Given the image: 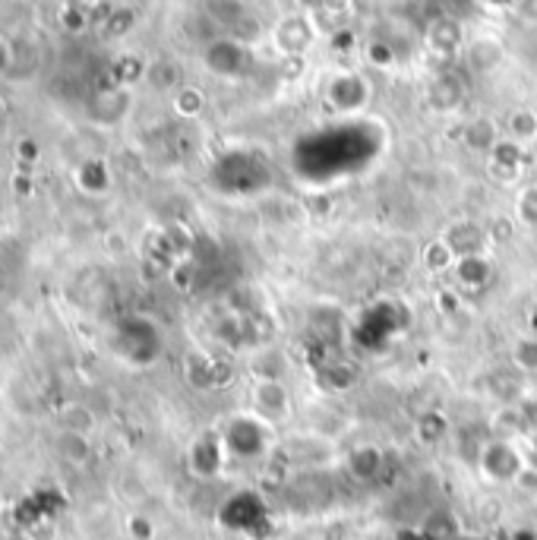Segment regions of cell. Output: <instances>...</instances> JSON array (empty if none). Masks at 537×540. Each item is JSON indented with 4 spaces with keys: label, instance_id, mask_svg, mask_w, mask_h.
Returning <instances> with one entry per match:
<instances>
[{
    "label": "cell",
    "instance_id": "1",
    "mask_svg": "<svg viewBox=\"0 0 537 540\" xmlns=\"http://www.w3.org/2000/svg\"><path fill=\"white\" fill-rule=\"evenodd\" d=\"M477 471L493 487H515L522 484L531 468L525 462V452L515 446L512 436H493L477 452Z\"/></svg>",
    "mask_w": 537,
    "mask_h": 540
},
{
    "label": "cell",
    "instance_id": "2",
    "mask_svg": "<svg viewBox=\"0 0 537 540\" xmlns=\"http://www.w3.org/2000/svg\"><path fill=\"white\" fill-rule=\"evenodd\" d=\"M323 98L329 111L342 114V117H351V114H361L370 98H373V86L364 73L357 70H338L326 79V89H323Z\"/></svg>",
    "mask_w": 537,
    "mask_h": 540
},
{
    "label": "cell",
    "instance_id": "3",
    "mask_svg": "<svg viewBox=\"0 0 537 540\" xmlns=\"http://www.w3.org/2000/svg\"><path fill=\"white\" fill-rule=\"evenodd\" d=\"M203 64L218 79H244L253 70V51L241 42V38H212L203 48Z\"/></svg>",
    "mask_w": 537,
    "mask_h": 540
},
{
    "label": "cell",
    "instance_id": "4",
    "mask_svg": "<svg viewBox=\"0 0 537 540\" xmlns=\"http://www.w3.org/2000/svg\"><path fill=\"white\" fill-rule=\"evenodd\" d=\"M250 411L256 417H263L266 424L278 427L294 414V398L291 389L282 383V379L272 376H256L250 383Z\"/></svg>",
    "mask_w": 537,
    "mask_h": 540
},
{
    "label": "cell",
    "instance_id": "5",
    "mask_svg": "<svg viewBox=\"0 0 537 540\" xmlns=\"http://www.w3.org/2000/svg\"><path fill=\"white\" fill-rule=\"evenodd\" d=\"M269 430H275V427L266 424L263 417H256L253 411L244 414V417H234L231 424L225 427V433H222L225 452L234 455V458H256L266 449V433Z\"/></svg>",
    "mask_w": 537,
    "mask_h": 540
},
{
    "label": "cell",
    "instance_id": "6",
    "mask_svg": "<svg viewBox=\"0 0 537 540\" xmlns=\"http://www.w3.org/2000/svg\"><path fill=\"white\" fill-rule=\"evenodd\" d=\"M316 35H320V29H316L310 13H288L272 29V45L285 57H304L313 48Z\"/></svg>",
    "mask_w": 537,
    "mask_h": 540
},
{
    "label": "cell",
    "instance_id": "7",
    "mask_svg": "<svg viewBox=\"0 0 537 540\" xmlns=\"http://www.w3.org/2000/svg\"><path fill=\"white\" fill-rule=\"evenodd\" d=\"M487 174L490 180H496L500 187H512L515 180L525 174V162H528V149L512 143L509 136H503L500 143H496L487 155Z\"/></svg>",
    "mask_w": 537,
    "mask_h": 540
},
{
    "label": "cell",
    "instance_id": "8",
    "mask_svg": "<svg viewBox=\"0 0 537 540\" xmlns=\"http://www.w3.org/2000/svg\"><path fill=\"white\" fill-rule=\"evenodd\" d=\"M443 240L455 250V256H484L493 247L487 222H481V218H455L446 225Z\"/></svg>",
    "mask_w": 537,
    "mask_h": 540
},
{
    "label": "cell",
    "instance_id": "9",
    "mask_svg": "<svg viewBox=\"0 0 537 540\" xmlns=\"http://www.w3.org/2000/svg\"><path fill=\"white\" fill-rule=\"evenodd\" d=\"M130 105H133V95L127 86L102 89V92H95L89 102V120L98 127H117L127 117Z\"/></svg>",
    "mask_w": 537,
    "mask_h": 540
},
{
    "label": "cell",
    "instance_id": "10",
    "mask_svg": "<svg viewBox=\"0 0 537 540\" xmlns=\"http://www.w3.org/2000/svg\"><path fill=\"white\" fill-rule=\"evenodd\" d=\"M424 45L430 54L449 60L459 51H465V29L455 16H436L430 19V26L424 32Z\"/></svg>",
    "mask_w": 537,
    "mask_h": 540
},
{
    "label": "cell",
    "instance_id": "11",
    "mask_svg": "<svg viewBox=\"0 0 537 540\" xmlns=\"http://www.w3.org/2000/svg\"><path fill=\"white\" fill-rule=\"evenodd\" d=\"M452 282L462 294H481L493 282V259L484 256H459V263L452 269Z\"/></svg>",
    "mask_w": 537,
    "mask_h": 540
},
{
    "label": "cell",
    "instance_id": "12",
    "mask_svg": "<svg viewBox=\"0 0 537 540\" xmlns=\"http://www.w3.org/2000/svg\"><path fill=\"white\" fill-rule=\"evenodd\" d=\"M465 60L474 73H493L506 64V45L496 35H477L465 45Z\"/></svg>",
    "mask_w": 537,
    "mask_h": 540
},
{
    "label": "cell",
    "instance_id": "13",
    "mask_svg": "<svg viewBox=\"0 0 537 540\" xmlns=\"http://www.w3.org/2000/svg\"><path fill=\"white\" fill-rule=\"evenodd\" d=\"M503 139V127L496 124L493 117H471L468 124L462 127V143L465 149L477 152V155H487L496 143Z\"/></svg>",
    "mask_w": 537,
    "mask_h": 540
},
{
    "label": "cell",
    "instance_id": "14",
    "mask_svg": "<svg viewBox=\"0 0 537 540\" xmlns=\"http://www.w3.org/2000/svg\"><path fill=\"white\" fill-rule=\"evenodd\" d=\"M455 263H459V256H455V250L443 240V234L427 240L421 247V266L427 275H452Z\"/></svg>",
    "mask_w": 537,
    "mask_h": 540
},
{
    "label": "cell",
    "instance_id": "15",
    "mask_svg": "<svg viewBox=\"0 0 537 540\" xmlns=\"http://www.w3.org/2000/svg\"><path fill=\"white\" fill-rule=\"evenodd\" d=\"M503 136H509L512 143L531 149L537 143V111L534 108H515V111H509L506 124H503Z\"/></svg>",
    "mask_w": 537,
    "mask_h": 540
},
{
    "label": "cell",
    "instance_id": "16",
    "mask_svg": "<svg viewBox=\"0 0 537 540\" xmlns=\"http://www.w3.org/2000/svg\"><path fill=\"white\" fill-rule=\"evenodd\" d=\"M184 370H187V383L193 389H200V392H209L215 389L218 383V373H215V360L206 354V351H190L184 357Z\"/></svg>",
    "mask_w": 537,
    "mask_h": 540
},
{
    "label": "cell",
    "instance_id": "17",
    "mask_svg": "<svg viewBox=\"0 0 537 540\" xmlns=\"http://www.w3.org/2000/svg\"><path fill=\"white\" fill-rule=\"evenodd\" d=\"M54 449L57 455L64 458V462L70 465H86L89 458H92V443H89V436L86 433H73V430H61L54 439Z\"/></svg>",
    "mask_w": 537,
    "mask_h": 540
},
{
    "label": "cell",
    "instance_id": "18",
    "mask_svg": "<svg viewBox=\"0 0 537 540\" xmlns=\"http://www.w3.org/2000/svg\"><path fill=\"white\" fill-rule=\"evenodd\" d=\"M143 79H146L152 89H158V92H177V89L184 86V83H181V67H177L174 60H168V57L146 64Z\"/></svg>",
    "mask_w": 537,
    "mask_h": 540
},
{
    "label": "cell",
    "instance_id": "19",
    "mask_svg": "<svg viewBox=\"0 0 537 540\" xmlns=\"http://www.w3.org/2000/svg\"><path fill=\"white\" fill-rule=\"evenodd\" d=\"M320 379H323V386H326L329 392L345 395V392H351V389L357 386V379H361V373H357V367L348 364V360H335V364L323 367Z\"/></svg>",
    "mask_w": 537,
    "mask_h": 540
},
{
    "label": "cell",
    "instance_id": "20",
    "mask_svg": "<svg viewBox=\"0 0 537 540\" xmlns=\"http://www.w3.org/2000/svg\"><path fill=\"white\" fill-rule=\"evenodd\" d=\"M512 215L522 228H537V180H528L512 199Z\"/></svg>",
    "mask_w": 537,
    "mask_h": 540
},
{
    "label": "cell",
    "instance_id": "21",
    "mask_svg": "<svg viewBox=\"0 0 537 540\" xmlns=\"http://www.w3.org/2000/svg\"><path fill=\"white\" fill-rule=\"evenodd\" d=\"M171 108L177 117L196 120L206 111V92L200 86H181L177 92H171Z\"/></svg>",
    "mask_w": 537,
    "mask_h": 540
},
{
    "label": "cell",
    "instance_id": "22",
    "mask_svg": "<svg viewBox=\"0 0 537 540\" xmlns=\"http://www.w3.org/2000/svg\"><path fill=\"white\" fill-rule=\"evenodd\" d=\"M348 468L357 480H373L376 474L383 471V452L376 446H357L348 455Z\"/></svg>",
    "mask_w": 537,
    "mask_h": 540
},
{
    "label": "cell",
    "instance_id": "23",
    "mask_svg": "<svg viewBox=\"0 0 537 540\" xmlns=\"http://www.w3.org/2000/svg\"><path fill=\"white\" fill-rule=\"evenodd\" d=\"M427 98H430L433 111H452V108H459V102H462V86L455 83L452 76H440V79H433V83H430Z\"/></svg>",
    "mask_w": 537,
    "mask_h": 540
},
{
    "label": "cell",
    "instance_id": "24",
    "mask_svg": "<svg viewBox=\"0 0 537 540\" xmlns=\"http://www.w3.org/2000/svg\"><path fill=\"white\" fill-rule=\"evenodd\" d=\"M509 364L519 373H537V335H519L509 345Z\"/></svg>",
    "mask_w": 537,
    "mask_h": 540
},
{
    "label": "cell",
    "instance_id": "25",
    "mask_svg": "<svg viewBox=\"0 0 537 540\" xmlns=\"http://www.w3.org/2000/svg\"><path fill=\"white\" fill-rule=\"evenodd\" d=\"M61 430H73V433L92 436V430H95V414H92V408L83 405V402L64 405V408H61Z\"/></svg>",
    "mask_w": 537,
    "mask_h": 540
},
{
    "label": "cell",
    "instance_id": "26",
    "mask_svg": "<svg viewBox=\"0 0 537 540\" xmlns=\"http://www.w3.org/2000/svg\"><path fill=\"white\" fill-rule=\"evenodd\" d=\"M79 187L86 193H105L111 187V171L105 162H98V158H89V162L79 168Z\"/></svg>",
    "mask_w": 537,
    "mask_h": 540
},
{
    "label": "cell",
    "instance_id": "27",
    "mask_svg": "<svg viewBox=\"0 0 537 540\" xmlns=\"http://www.w3.org/2000/svg\"><path fill=\"white\" fill-rule=\"evenodd\" d=\"M515 228H519V222H515L512 212H496V215L487 218V234H490L493 247H506L509 240L515 237Z\"/></svg>",
    "mask_w": 537,
    "mask_h": 540
},
{
    "label": "cell",
    "instance_id": "28",
    "mask_svg": "<svg viewBox=\"0 0 537 540\" xmlns=\"http://www.w3.org/2000/svg\"><path fill=\"white\" fill-rule=\"evenodd\" d=\"M364 54H367V60H370L373 67H383V70L395 67V51H392V45H386V42H370V45L364 48Z\"/></svg>",
    "mask_w": 537,
    "mask_h": 540
},
{
    "label": "cell",
    "instance_id": "29",
    "mask_svg": "<svg viewBox=\"0 0 537 540\" xmlns=\"http://www.w3.org/2000/svg\"><path fill=\"white\" fill-rule=\"evenodd\" d=\"M326 4V0H297V7H301V13H316Z\"/></svg>",
    "mask_w": 537,
    "mask_h": 540
},
{
    "label": "cell",
    "instance_id": "30",
    "mask_svg": "<svg viewBox=\"0 0 537 540\" xmlns=\"http://www.w3.org/2000/svg\"><path fill=\"white\" fill-rule=\"evenodd\" d=\"M16 540H23V537H16Z\"/></svg>",
    "mask_w": 537,
    "mask_h": 540
}]
</instances>
